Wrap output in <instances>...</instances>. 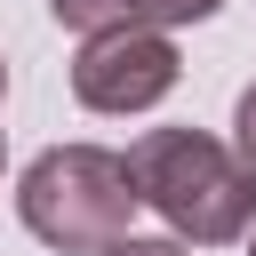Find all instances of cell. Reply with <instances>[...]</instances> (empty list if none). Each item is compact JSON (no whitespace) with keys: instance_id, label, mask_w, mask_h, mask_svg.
I'll return each mask as SVG.
<instances>
[{"instance_id":"obj_1","label":"cell","mask_w":256,"mask_h":256,"mask_svg":"<svg viewBox=\"0 0 256 256\" xmlns=\"http://www.w3.org/2000/svg\"><path fill=\"white\" fill-rule=\"evenodd\" d=\"M128 168H136L144 208L176 240H192V248L248 240V224H256V168L232 144H216L208 128H144L128 144Z\"/></svg>"},{"instance_id":"obj_2","label":"cell","mask_w":256,"mask_h":256,"mask_svg":"<svg viewBox=\"0 0 256 256\" xmlns=\"http://www.w3.org/2000/svg\"><path fill=\"white\" fill-rule=\"evenodd\" d=\"M136 208H144L136 168H128V152H104V144H48V152L24 168V184H16L24 232L48 240L56 256L112 248Z\"/></svg>"},{"instance_id":"obj_3","label":"cell","mask_w":256,"mask_h":256,"mask_svg":"<svg viewBox=\"0 0 256 256\" xmlns=\"http://www.w3.org/2000/svg\"><path fill=\"white\" fill-rule=\"evenodd\" d=\"M176 40L160 24H120V32H88L72 56V96L88 112H152L176 88Z\"/></svg>"},{"instance_id":"obj_4","label":"cell","mask_w":256,"mask_h":256,"mask_svg":"<svg viewBox=\"0 0 256 256\" xmlns=\"http://www.w3.org/2000/svg\"><path fill=\"white\" fill-rule=\"evenodd\" d=\"M64 32H120V24H144V0H48Z\"/></svg>"},{"instance_id":"obj_5","label":"cell","mask_w":256,"mask_h":256,"mask_svg":"<svg viewBox=\"0 0 256 256\" xmlns=\"http://www.w3.org/2000/svg\"><path fill=\"white\" fill-rule=\"evenodd\" d=\"M216 8H224V0H144V24L168 32V24H200V16H216Z\"/></svg>"},{"instance_id":"obj_6","label":"cell","mask_w":256,"mask_h":256,"mask_svg":"<svg viewBox=\"0 0 256 256\" xmlns=\"http://www.w3.org/2000/svg\"><path fill=\"white\" fill-rule=\"evenodd\" d=\"M96 256H192L184 240H136V232H120L112 248H96Z\"/></svg>"},{"instance_id":"obj_7","label":"cell","mask_w":256,"mask_h":256,"mask_svg":"<svg viewBox=\"0 0 256 256\" xmlns=\"http://www.w3.org/2000/svg\"><path fill=\"white\" fill-rule=\"evenodd\" d=\"M232 136H240V160L256 168V88L240 96V112H232Z\"/></svg>"},{"instance_id":"obj_8","label":"cell","mask_w":256,"mask_h":256,"mask_svg":"<svg viewBox=\"0 0 256 256\" xmlns=\"http://www.w3.org/2000/svg\"><path fill=\"white\" fill-rule=\"evenodd\" d=\"M248 256H256V224H248Z\"/></svg>"},{"instance_id":"obj_9","label":"cell","mask_w":256,"mask_h":256,"mask_svg":"<svg viewBox=\"0 0 256 256\" xmlns=\"http://www.w3.org/2000/svg\"><path fill=\"white\" fill-rule=\"evenodd\" d=\"M0 96H8V64H0Z\"/></svg>"}]
</instances>
